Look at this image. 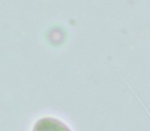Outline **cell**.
<instances>
[{"label":"cell","mask_w":150,"mask_h":131,"mask_svg":"<svg viewBox=\"0 0 150 131\" xmlns=\"http://www.w3.org/2000/svg\"><path fill=\"white\" fill-rule=\"evenodd\" d=\"M33 131H71V129L58 119L45 117L35 123Z\"/></svg>","instance_id":"1"}]
</instances>
